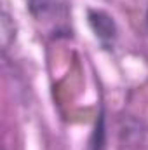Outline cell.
<instances>
[{
	"label": "cell",
	"instance_id": "2",
	"mask_svg": "<svg viewBox=\"0 0 148 150\" xmlns=\"http://www.w3.org/2000/svg\"><path fill=\"white\" fill-rule=\"evenodd\" d=\"M91 150H103V119H99V126L96 127L94 143H92Z\"/></svg>",
	"mask_w": 148,
	"mask_h": 150
},
{
	"label": "cell",
	"instance_id": "3",
	"mask_svg": "<svg viewBox=\"0 0 148 150\" xmlns=\"http://www.w3.org/2000/svg\"><path fill=\"white\" fill-rule=\"evenodd\" d=\"M147 26H148V11H147Z\"/></svg>",
	"mask_w": 148,
	"mask_h": 150
},
{
	"label": "cell",
	"instance_id": "1",
	"mask_svg": "<svg viewBox=\"0 0 148 150\" xmlns=\"http://www.w3.org/2000/svg\"><path fill=\"white\" fill-rule=\"evenodd\" d=\"M89 23L96 33V37L99 38L105 45L113 44V40L117 37V28L113 23V18H110L106 12L103 11H89Z\"/></svg>",
	"mask_w": 148,
	"mask_h": 150
}]
</instances>
